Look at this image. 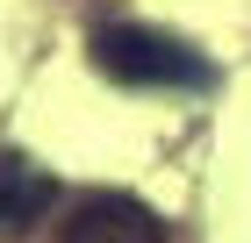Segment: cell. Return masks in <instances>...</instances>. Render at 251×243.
<instances>
[{"instance_id": "3957f363", "label": "cell", "mask_w": 251, "mask_h": 243, "mask_svg": "<svg viewBox=\"0 0 251 243\" xmlns=\"http://www.w3.org/2000/svg\"><path fill=\"white\" fill-rule=\"evenodd\" d=\"M50 207H58V179L22 150H0V243H22Z\"/></svg>"}, {"instance_id": "6da1fadb", "label": "cell", "mask_w": 251, "mask_h": 243, "mask_svg": "<svg viewBox=\"0 0 251 243\" xmlns=\"http://www.w3.org/2000/svg\"><path fill=\"white\" fill-rule=\"evenodd\" d=\"M94 72H108L115 86H208V57L194 43L144 29V22H108L94 29Z\"/></svg>"}, {"instance_id": "7a4b0ae2", "label": "cell", "mask_w": 251, "mask_h": 243, "mask_svg": "<svg viewBox=\"0 0 251 243\" xmlns=\"http://www.w3.org/2000/svg\"><path fill=\"white\" fill-rule=\"evenodd\" d=\"M58 243H165V222L129 193H79L58 222Z\"/></svg>"}]
</instances>
